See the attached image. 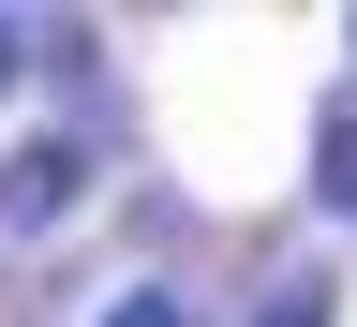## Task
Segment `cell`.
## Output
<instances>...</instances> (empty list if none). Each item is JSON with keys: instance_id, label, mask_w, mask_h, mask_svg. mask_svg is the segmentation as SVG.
Wrapping results in <instances>:
<instances>
[{"instance_id": "6da1fadb", "label": "cell", "mask_w": 357, "mask_h": 327, "mask_svg": "<svg viewBox=\"0 0 357 327\" xmlns=\"http://www.w3.org/2000/svg\"><path fill=\"white\" fill-rule=\"evenodd\" d=\"M75 178H89L75 149H15V178H0V223H15V238H30V223H60V208H75Z\"/></svg>"}, {"instance_id": "7a4b0ae2", "label": "cell", "mask_w": 357, "mask_h": 327, "mask_svg": "<svg viewBox=\"0 0 357 327\" xmlns=\"http://www.w3.org/2000/svg\"><path fill=\"white\" fill-rule=\"evenodd\" d=\"M312 194H328V208H357V119H328V134H312Z\"/></svg>"}, {"instance_id": "3957f363", "label": "cell", "mask_w": 357, "mask_h": 327, "mask_svg": "<svg viewBox=\"0 0 357 327\" xmlns=\"http://www.w3.org/2000/svg\"><path fill=\"white\" fill-rule=\"evenodd\" d=\"M253 327H328V283H283V298H268Z\"/></svg>"}, {"instance_id": "277c9868", "label": "cell", "mask_w": 357, "mask_h": 327, "mask_svg": "<svg viewBox=\"0 0 357 327\" xmlns=\"http://www.w3.org/2000/svg\"><path fill=\"white\" fill-rule=\"evenodd\" d=\"M105 327H194V312H178V298H119Z\"/></svg>"}, {"instance_id": "5b68a950", "label": "cell", "mask_w": 357, "mask_h": 327, "mask_svg": "<svg viewBox=\"0 0 357 327\" xmlns=\"http://www.w3.org/2000/svg\"><path fill=\"white\" fill-rule=\"evenodd\" d=\"M15 60H30V45H15V30H0V89H15Z\"/></svg>"}]
</instances>
